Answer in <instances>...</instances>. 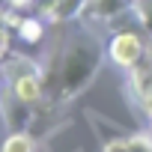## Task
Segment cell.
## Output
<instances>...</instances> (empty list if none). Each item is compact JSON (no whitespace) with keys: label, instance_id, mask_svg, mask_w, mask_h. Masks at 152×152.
<instances>
[{"label":"cell","instance_id":"obj_11","mask_svg":"<svg viewBox=\"0 0 152 152\" xmlns=\"http://www.w3.org/2000/svg\"><path fill=\"white\" fill-rule=\"evenodd\" d=\"M149 119H152V113H149Z\"/></svg>","mask_w":152,"mask_h":152},{"label":"cell","instance_id":"obj_1","mask_svg":"<svg viewBox=\"0 0 152 152\" xmlns=\"http://www.w3.org/2000/svg\"><path fill=\"white\" fill-rule=\"evenodd\" d=\"M102 57L104 54L90 33H75L60 48L54 66L45 72V87H48V93H54V102H66V99H75L78 93H84L99 75Z\"/></svg>","mask_w":152,"mask_h":152},{"label":"cell","instance_id":"obj_10","mask_svg":"<svg viewBox=\"0 0 152 152\" xmlns=\"http://www.w3.org/2000/svg\"><path fill=\"white\" fill-rule=\"evenodd\" d=\"M102 152H128V143H125V137L122 140H110V143L102 146Z\"/></svg>","mask_w":152,"mask_h":152},{"label":"cell","instance_id":"obj_4","mask_svg":"<svg viewBox=\"0 0 152 152\" xmlns=\"http://www.w3.org/2000/svg\"><path fill=\"white\" fill-rule=\"evenodd\" d=\"M131 75V93L140 99V96H146V93H152V48L146 51V57L137 63V69H131L128 72Z\"/></svg>","mask_w":152,"mask_h":152},{"label":"cell","instance_id":"obj_9","mask_svg":"<svg viewBox=\"0 0 152 152\" xmlns=\"http://www.w3.org/2000/svg\"><path fill=\"white\" fill-rule=\"evenodd\" d=\"M128 152H152V134H131L125 137Z\"/></svg>","mask_w":152,"mask_h":152},{"label":"cell","instance_id":"obj_3","mask_svg":"<svg viewBox=\"0 0 152 152\" xmlns=\"http://www.w3.org/2000/svg\"><path fill=\"white\" fill-rule=\"evenodd\" d=\"M134 12V0H87L81 21L93 24H116V18Z\"/></svg>","mask_w":152,"mask_h":152},{"label":"cell","instance_id":"obj_7","mask_svg":"<svg viewBox=\"0 0 152 152\" xmlns=\"http://www.w3.org/2000/svg\"><path fill=\"white\" fill-rule=\"evenodd\" d=\"M15 21H18V18H15ZM15 21H12L9 12H0V60L9 54V33H12V27H18Z\"/></svg>","mask_w":152,"mask_h":152},{"label":"cell","instance_id":"obj_8","mask_svg":"<svg viewBox=\"0 0 152 152\" xmlns=\"http://www.w3.org/2000/svg\"><path fill=\"white\" fill-rule=\"evenodd\" d=\"M134 15H137L140 27L149 33V39H152V0H134Z\"/></svg>","mask_w":152,"mask_h":152},{"label":"cell","instance_id":"obj_2","mask_svg":"<svg viewBox=\"0 0 152 152\" xmlns=\"http://www.w3.org/2000/svg\"><path fill=\"white\" fill-rule=\"evenodd\" d=\"M146 42L134 33V30H119V33H113L110 36V45H107V57H110V63L116 66V69H125V72H131V69H137V63L146 57Z\"/></svg>","mask_w":152,"mask_h":152},{"label":"cell","instance_id":"obj_5","mask_svg":"<svg viewBox=\"0 0 152 152\" xmlns=\"http://www.w3.org/2000/svg\"><path fill=\"white\" fill-rule=\"evenodd\" d=\"M15 33H18L27 45H39L42 36H45V24H42L39 18H21L18 27H15Z\"/></svg>","mask_w":152,"mask_h":152},{"label":"cell","instance_id":"obj_6","mask_svg":"<svg viewBox=\"0 0 152 152\" xmlns=\"http://www.w3.org/2000/svg\"><path fill=\"white\" fill-rule=\"evenodd\" d=\"M0 152H36V146H33V137H30V134H24V131H12V134L3 140Z\"/></svg>","mask_w":152,"mask_h":152}]
</instances>
